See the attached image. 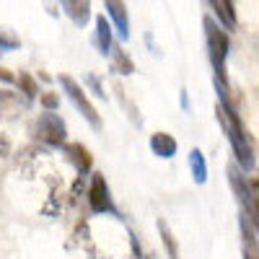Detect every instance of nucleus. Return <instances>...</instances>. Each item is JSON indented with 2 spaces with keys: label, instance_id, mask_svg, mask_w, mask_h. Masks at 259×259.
Masks as SVG:
<instances>
[{
  "label": "nucleus",
  "instance_id": "18",
  "mask_svg": "<svg viewBox=\"0 0 259 259\" xmlns=\"http://www.w3.org/2000/svg\"><path fill=\"white\" fill-rule=\"evenodd\" d=\"M16 83H18V89H21V94H24L26 101H34V99L39 96V85H36V80H34L29 73H21V75L16 78Z\"/></svg>",
  "mask_w": 259,
  "mask_h": 259
},
{
  "label": "nucleus",
  "instance_id": "11",
  "mask_svg": "<svg viewBox=\"0 0 259 259\" xmlns=\"http://www.w3.org/2000/svg\"><path fill=\"white\" fill-rule=\"evenodd\" d=\"M150 150H153L158 158H174L177 150H179V143L168 133H153L150 135Z\"/></svg>",
  "mask_w": 259,
  "mask_h": 259
},
{
  "label": "nucleus",
  "instance_id": "25",
  "mask_svg": "<svg viewBox=\"0 0 259 259\" xmlns=\"http://www.w3.org/2000/svg\"><path fill=\"white\" fill-rule=\"evenodd\" d=\"M182 109H189V96H187V89L182 91Z\"/></svg>",
  "mask_w": 259,
  "mask_h": 259
},
{
  "label": "nucleus",
  "instance_id": "1",
  "mask_svg": "<svg viewBox=\"0 0 259 259\" xmlns=\"http://www.w3.org/2000/svg\"><path fill=\"white\" fill-rule=\"evenodd\" d=\"M215 114H218V122L223 127L226 138L231 140V148H233V156H236V166L244 168L246 174L256 168V156H254V148H251V140L246 135V130L241 124V117L239 112H226L221 106H215Z\"/></svg>",
  "mask_w": 259,
  "mask_h": 259
},
{
  "label": "nucleus",
  "instance_id": "13",
  "mask_svg": "<svg viewBox=\"0 0 259 259\" xmlns=\"http://www.w3.org/2000/svg\"><path fill=\"white\" fill-rule=\"evenodd\" d=\"M189 168H192V179L194 184H205L207 182V163L200 148H192L189 150Z\"/></svg>",
  "mask_w": 259,
  "mask_h": 259
},
{
  "label": "nucleus",
  "instance_id": "5",
  "mask_svg": "<svg viewBox=\"0 0 259 259\" xmlns=\"http://www.w3.org/2000/svg\"><path fill=\"white\" fill-rule=\"evenodd\" d=\"M34 135L41 143L52 145V148H62L65 143H68V127H65V122H62L60 114L45 112V114H39V119L34 124Z\"/></svg>",
  "mask_w": 259,
  "mask_h": 259
},
{
  "label": "nucleus",
  "instance_id": "15",
  "mask_svg": "<svg viewBox=\"0 0 259 259\" xmlns=\"http://www.w3.org/2000/svg\"><path fill=\"white\" fill-rule=\"evenodd\" d=\"M109 55H112V70H114V73H119V75H133V73H135V62L130 60L119 47H112Z\"/></svg>",
  "mask_w": 259,
  "mask_h": 259
},
{
  "label": "nucleus",
  "instance_id": "2",
  "mask_svg": "<svg viewBox=\"0 0 259 259\" xmlns=\"http://www.w3.org/2000/svg\"><path fill=\"white\" fill-rule=\"evenodd\" d=\"M202 29H205V39H207V57L212 62L215 75H226V60L231 52V39L223 31V26H218L215 18H210V16L202 18Z\"/></svg>",
  "mask_w": 259,
  "mask_h": 259
},
{
  "label": "nucleus",
  "instance_id": "20",
  "mask_svg": "<svg viewBox=\"0 0 259 259\" xmlns=\"http://www.w3.org/2000/svg\"><path fill=\"white\" fill-rule=\"evenodd\" d=\"M241 233H244V241L249 244L251 251H256V228L246 221V215L241 212Z\"/></svg>",
  "mask_w": 259,
  "mask_h": 259
},
{
  "label": "nucleus",
  "instance_id": "3",
  "mask_svg": "<svg viewBox=\"0 0 259 259\" xmlns=\"http://www.w3.org/2000/svg\"><path fill=\"white\" fill-rule=\"evenodd\" d=\"M60 85H62L65 96L70 99V104L85 117V122H89L94 130H101V117H99V112H96V106L91 104V99L85 96V89H83V85L75 83L70 75H60Z\"/></svg>",
  "mask_w": 259,
  "mask_h": 259
},
{
  "label": "nucleus",
  "instance_id": "17",
  "mask_svg": "<svg viewBox=\"0 0 259 259\" xmlns=\"http://www.w3.org/2000/svg\"><path fill=\"white\" fill-rule=\"evenodd\" d=\"M114 94L119 96V104H122V109H127V117L133 119V124H135V127H140V124H143V119H140V112H138V106H135L133 101H130V99H127V94L122 91V85H119V83H114Z\"/></svg>",
  "mask_w": 259,
  "mask_h": 259
},
{
  "label": "nucleus",
  "instance_id": "10",
  "mask_svg": "<svg viewBox=\"0 0 259 259\" xmlns=\"http://www.w3.org/2000/svg\"><path fill=\"white\" fill-rule=\"evenodd\" d=\"M94 45L101 55H109L112 47H114V31H112V24L106 16H96V31H94Z\"/></svg>",
  "mask_w": 259,
  "mask_h": 259
},
{
  "label": "nucleus",
  "instance_id": "16",
  "mask_svg": "<svg viewBox=\"0 0 259 259\" xmlns=\"http://www.w3.org/2000/svg\"><path fill=\"white\" fill-rule=\"evenodd\" d=\"M158 233H161V241H163V249H166L168 259H179V244H177L174 233H171V228L163 221H158Z\"/></svg>",
  "mask_w": 259,
  "mask_h": 259
},
{
  "label": "nucleus",
  "instance_id": "7",
  "mask_svg": "<svg viewBox=\"0 0 259 259\" xmlns=\"http://www.w3.org/2000/svg\"><path fill=\"white\" fill-rule=\"evenodd\" d=\"M65 153H68L70 163L75 166V171L83 177V174H89V171L94 168V156H91V150L85 148L83 143H65Z\"/></svg>",
  "mask_w": 259,
  "mask_h": 259
},
{
  "label": "nucleus",
  "instance_id": "12",
  "mask_svg": "<svg viewBox=\"0 0 259 259\" xmlns=\"http://www.w3.org/2000/svg\"><path fill=\"white\" fill-rule=\"evenodd\" d=\"M215 18L223 24V29H236V24H239V18H236V8H233V0H207Z\"/></svg>",
  "mask_w": 259,
  "mask_h": 259
},
{
  "label": "nucleus",
  "instance_id": "14",
  "mask_svg": "<svg viewBox=\"0 0 259 259\" xmlns=\"http://www.w3.org/2000/svg\"><path fill=\"white\" fill-rule=\"evenodd\" d=\"M16 114H21V96L13 91H0V117L13 119Z\"/></svg>",
  "mask_w": 259,
  "mask_h": 259
},
{
  "label": "nucleus",
  "instance_id": "9",
  "mask_svg": "<svg viewBox=\"0 0 259 259\" xmlns=\"http://www.w3.org/2000/svg\"><path fill=\"white\" fill-rule=\"evenodd\" d=\"M60 6L78 29H83L91 21V0H60Z\"/></svg>",
  "mask_w": 259,
  "mask_h": 259
},
{
  "label": "nucleus",
  "instance_id": "22",
  "mask_svg": "<svg viewBox=\"0 0 259 259\" xmlns=\"http://www.w3.org/2000/svg\"><path fill=\"white\" fill-rule=\"evenodd\" d=\"M85 80H89V85H91V89L96 91V96L106 99V94H104V89H101V83H99V78H96V75H89V78H85Z\"/></svg>",
  "mask_w": 259,
  "mask_h": 259
},
{
  "label": "nucleus",
  "instance_id": "6",
  "mask_svg": "<svg viewBox=\"0 0 259 259\" xmlns=\"http://www.w3.org/2000/svg\"><path fill=\"white\" fill-rule=\"evenodd\" d=\"M89 205L96 215H119L117 205L112 200V189L106 184L104 174H91V187H89Z\"/></svg>",
  "mask_w": 259,
  "mask_h": 259
},
{
  "label": "nucleus",
  "instance_id": "4",
  "mask_svg": "<svg viewBox=\"0 0 259 259\" xmlns=\"http://www.w3.org/2000/svg\"><path fill=\"white\" fill-rule=\"evenodd\" d=\"M228 182H231V189H233V194L239 197V202H241V207H244L246 221H249V223L256 228V226H259L256 194H251V189H249V184H246V177L241 174V168L236 166V163H231V166H228Z\"/></svg>",
  "mask_w": 259,
  "mask_h": 259
},
{
  "label": "nucleus",
  "instance_id": "24",
  "mask_svg": "<svg viewBox=\"0 0 259 259\" xmlns=\"http://www.w3.org/2000/svg\"><path fill=\"white\" fill-rule=\"evenodd\" d=\"M0 80H6V83H13L16 78H13V73H11V70H6V68H0Z\"/></svg>",
  "mask_w": 259,
  "mask_h": 259
},
{
  "label": "nucleus",
  "instance_id": "26",
  "mask_svg": "<svg viewBox=\"0 0 259 259\" xmlns=\"http://www.w3.org/2000/svg\"><path fill=\"white\" fill-rule=\"evenodd\" d=\"M244 259H256V251H249V249H246V251H244Z\"/></svg>",
  "mask_w": 259,
  "mask_h": 259
},
{
  "label": "nucleus",
  "instance_id": "23",
  "mask_svg": "<svg viewBox=\"0 0 259 259\" xmlns=\"http://www.w3.org/2000/svg\"><path fill=\"white\" fill-rule=\"evenodd\" d=\"M8 153H11V140L0 133V158H6Z\"/></svg>",
  "mask_w": 259,
  "mask_h": 259
},
{
  "label": "nucleus",
  "instance_id": "21",
  "mask_svg": "<svg viewBox=\"0 0 259 259\" xmlns=\"http://www.w3.org/2000/svg\"><path fill=\"white\" fill-rule=\"evenodd\" d=\"M39 99H41V106H45L47 112H55L57 106H60V96H57L55 91H45V94H41Z\"/></svg>",
  "mask_w": 259,
  "mask_h": 259
},
{
  "label": "nucleus",
  "instance_id": "8",
  "mask_svg": "<svg viewBox=\"0 0 259 259\" xmlns=\"http://www.w3.org/2000/svg\"><path fill=\"white\" fill-rule=\"evenodd\" d=\"M104 6H106V13H109V18L114 21L117 34L127 41V39H130V13H127L124 0H104Z\"/></svg>",
  "mask_w": 259,
  "mask_h": 259
},
{
  "label": "nucleus",
  "instance_id": "19",
  "mask_svg": "<svg viewBox=\"0 0 259 259\" xmlns=\"http://www.w3.org/2000/svg\"><path fill=\"white\" fill-rule=\"evenodd\" d=\"M18 47H21V39L8 29H0V52H11V50H18Z\"/></svg>",
  "mask_w": 259,
  "mask_h": 259
}]
</instances>
